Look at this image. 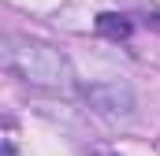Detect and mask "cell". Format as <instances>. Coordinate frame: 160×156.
Masks as SVG:
<instances>
[{"label":"cell","mask_w":160,"mask_h":156,"mask_svg":"<svg viewBox=\"0 0 160 156\" xmlns=\"http://www.w3.org/2000/svg\"><path fill=\"white\" fill-rule=\"evenodd\" d=\"M11 71L22 75L30 85H45V89H60L63 78H67V63L60 52H52L48 45H38V41H22L11 48L8 56Z\"/></svg>","instance_id":"obj_1"},{"label":"cell","mask_w":160,"mask_h":156,"mask_svg":"<svg viewBox=\"0 0 160 156\" xmlns=\"http://www.w3.org/2000/svg\"><path fill=\"white\" fill-rule=\"evenodd\" d=\"M86 97H89V104H97V108H101V112H108V115H130V108H134L130 89L119 85V82L93 85V89H86Z\"/></svg>","instance_id":"obj_2"},{"label":"cell","mask_w":160,"mask_h":156,"mask_svg":"<svg viewBox=\"0 0 160 156\" xmlns=\"http://www.w3.org/2000/svg\"><path fill=\"white\" fill-rule=\"evenodd\" d=\"M93 26H97V34H101V37H108V41L130 37V19H127V15H116V11H101Z\"/></svg>","instance_id":"obj_3"}]
</instances>
